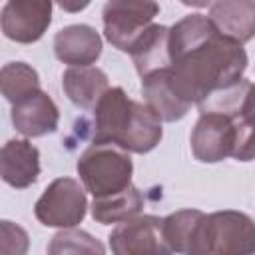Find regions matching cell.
Segmentation results:
<instances>
[{
    "label": "cell",
    "instance_id": "obj_6",
    "mask_svg": "<svg viewBox=\"0 0 255 255\" xmlns=\"http://www.w3.org/2000/svg\"><path fill=\"white\" fill-rule=\"evenodd\" d=\"M159 12L157 2H135V0H112L104 6V36L120 52L133 48L137 38L153 24V18Z\"/></svg>",
    "mask_w": 255,
    "mask_h": 255
},
{
    "label": "cell",
    "instance_id": "obj_16",
    "mask_svg": "<svg viewBox=\"0 0 255 255\" xmlns=\"http://www.w3.org/2000/svg\"><path fill=\"white\" fill-rule=\"evenodd\" d=\"M141 94H143L145 106L161 122H177V120L185 118V114L191 108V106L183 104L169 88L167 70H159L155 74L141 78Z\"/></svg>",
    "mask_w": 255,
    "mask_h": 255
},
{
    "label": "cell",
    "instance_id": "obj_19",
    "mask_svg": "<svg viewBox=\"0 0 255 255\" xmlns=\"http://www.w3.org/2000/svg\"><path fill=\"white\" fill-rule=\"evenodd\" d=\"M46 255H106V247L92 233L72 227L60 229L50 239Z\"/></svg>",
    "mask_w": 255,
    "mask_h": 255
},
{
    "label": "cell",
    "instance_id": "obj_2",
    "mask_svg": "<svg viewBox=\"0 0 255 255\" xmlns=\"http://www.w3.org/2000/svg\"><path fill=\"white\" fill-rule=\"evenodd\" d=\"M163 231L179 255H255V221L237 209H179L163 217Z\"/></svg>",
    "mask_w": 255,
    "mask_h": 255
},
{
    "label": "cell",
    "instance_id": "obj_14",
    "mask_svg": "<svg viewBox=\"0 0 255 255\" xmlns=\"http://www.w3.org/2000/svg\"><path fill=\"white\" fill-rule=\"evenodd\" d=\"M62 88L68 100L82 108L94 110L104 94L110 90L108 74L98 66H84V68H68L62 76Z\"/></svg>",
    "mask_w": 255,
    "mask_h": 255
},
{
    "label": "cell",
    "instance_id": "obj_15",
    "mask_svg": "<svg viewBox=\"0 0 255 255\" xmlns=\"http://www.w3.org/2000/svg\"><path fill=\"white\" fill-rule=\"evenodd\" d=\"M167 42H169V28L161 24L147 26L145 32L137 38V42L129 50V56L133 60V66L139 78H145L149 74L169 68L171 62H169Z\"/></svg>",
    "mask_w": 255,
    "mask_h": 255
},
{
    "label": "cell",
    "instance_id": "obj_22",
    "mask_svg": "<svg viewBox=\"0 0 255 255\" xmlns=\"http://www.w3.org/2000/svg\"><path fill=\"white\" fill-rule=\"evenodd\" d=\"M90 2H80V4H68V2H60V8L64 10H70V12H78V10H84Z\"/></svg>",
    "mask_w": 255,
    "mask_h": 255
},
{
    "label": "cell",
    "instance_id": "obj_10",
    "mask_svg": "<svg viewBox=\"0 0 255 255\" xmlns=\"http://www.w3.org/2000/svg\"><path fill=\"white\" fill-rule=\"evenodd\" d=\"M12 124L18 133L28 137H42L54 133L60 124V112L54 100L44 92H34L12 106Z\"/></svg>",
    "mask_w": 255,
    "mask_h": 255
},
{
    "label": "cell",
    "instance_id": "obj_3",
    "mask_svg": "<svg viewBox=\"0 0 255 255\" xmlns=\"http://www.w3.org/2000/svg\"><path fill=\"white\" fill-rule=\"evenodd\" d=\"M161 137V120L120 86L110 88L94 108V143H112L128 153H147Z\"/></svg>",
    "mask_w": 255,
    "mask_h": 255
},
{
    "label": "cell",
    "instance_id": "obj_7",
    "mask_svg": "<svg viewBox=\"0 0 255 255\" xmlns=\"http://www.w3.org/2000/svg\"><path fill=\"white\" fill-rule=\"evenodd\" d=\"M112 255H173L163 231V217L137 215L118 223L108 237Z\"/></svg>",
    "mask_w": 255,
    "mask_h": 255
},
{
    "label": "cell",
    "instance_id": "obj_11",
    "mask_svg": "<svg viewBox=\"0 0 255 255\" xmlns=\"http://www.w3.org/2000/svg\"><path fill=\"white\" fill-rule=\"evenodd\" d=\"M54 54L70 68H84L102 56V36L88 24H70L54 36Z\"/></svg>",
    "mask_w": 255,
    "mask_h": 255
},
{
    "label": "cell",
    "instance_id": "obj_18",
    "mask_svg": "<svg viewBox=\"0 0 255 255\" xmlns=\"http://www.w3.org/2000/svg\"><path fill=\"white\" fill-rule=\"evenodd\" d=\"M0 90L12 106L34 92H40V76L26 62H8L0 70Z\"/></svg>",
    "mask_w": 255,
    "mask_h": 255
},
{
    "label": "cell",
    "instance_id": "obj_20",
    "mask_svg": "<svg viewBox=\"0 0 255 255\" xmlns=\"http://www.w3.org/2000/svg\"><path fill=\"white\" fill-rule=\"evenodd\" d=\"M30 237L24 227L4 219L0 221V255H26Z\"/></svg>",
    "mask_w": 255,
    "mask_h": 255
},
{
    "label": "cell",
    "instance_id": "obj_5",
    "mask_svg": "<svg viewBox=\"0 0 255 255\" xmlns=\"http://www.w3.org/2000/svg\"><path fill=\"white\" fill-rule=\"evenodd\" d=\"M88 211L86 187L74 177L54 179L34 205L36 219L46 227H78Z\"/></svg>",
    "mask_w": 255,
    "mask_h": 255
},
{
    "label": "cell",
    "instance_id": "obj_13",
    "mask_svg": "<svg viewBox=\"0 0 255 255\" xmlns=\"http://www.w3.org/2000/svg\"><path fill=\"white\" fill-rule=\"evenodd\" d=\"M207 18L225 38L245 44L255 38V2L253 0H219L209 4Z\"/></svg>",
    "mask_w": 255,
    "mask_h": 255
},
{
    "label": "cell",
    "instance_id": "obj_12",
    "mask_svg": "<svg viewBox=\"0 0 255 255\" xmlns=\"http://www.w3.org/2000/svg\"><path fill=\"white\" fill-rule=\"evenodd\" d=\"M0 175L4 183L26 189L40 175V151L28 139H8L0 151Z\"/></svg>",
    "mask_w": 255,
    "mask_h": 255
},
{
    "label": "cell",
    "instance_id": "obj_1",
    "mask_svg": "<svg viewBox=\"0 0 255 255\" xmlns=\"http://www.w3.org/2000/svg\"><path fill=\"white\" fill-rule=\"evenodd\" d=\"M167 80L187 106L237 86L247 70V52L225 38L203 14H189L169 28Z\"/></svg>",
    "mask_w": 255,
    "mask_h": 255
},
{
    "label": "cell",
    "instance_id": "obj_8",
    "mask_svg": "<svg viewBox=\"0 0 255 255\" xmlns=\"http://www.w3.org/2000/svg\"><path fill=\"white\" fill-rule=\"evenodd\" d=\"M191 153L201 163L233 157L237 147V120L225 114H201L191 129Z\"/></svg>",
    "mask_w": 255,
    "mask_h": 255
},
{
    "label": "cell",
    "instance_id": "obj_17",
    "mask_svg": "<svg viewBox=\"0 0 255 255\" xmlns=\"http://www.w3.org/2000/svg\"><path fill=\"white\" fill-rule=\"evenodd\" d=\"M143 207V195L135 185H129L126 191L94 199L92 201V217L102 225L122 223L139 215Z\"/></svg>",
    "mask_w": 255,
    "mask_h": 255
},
{
    "label": "cell",
    "instance_id": "obj_4",
    "mask_svg": "<svg viewBox=\"0 0 255 255\" xmlns=\"http://www.w3.org/2000/svg\"><path fill=\"white\" fill-rule=\"evenodd\" d=\"M76 171L94 199L122 193L133 185V161L129 153L112 143H92L78 157Z\"/></svg>",
    "mask_w": 255,
    "mask_h": 255
},
{
    "label": "cell",
    "instance_id": "obj_21",
    "mask_svg": "<svg viewBox=\"0 0 255 255\" xmlns=\"http://www.w3.org/2000/svg\"><path fill=\"white\" fill-rule=\"evenodd\" d=\"M239 118L255 131V84H251L247 96H245V102L241 106V112H239Z\"/></svg>",
    "mask_w": 255,
    "mask_h": 255
},
{
    "label": "cell",
    "instance_id": "obj_9",
    "mask_svg": "<svg viewBox=\"0 0 255 255\" xmlns=\"http://www.w3.org/2000/svg\"><path fill=\"white\" fill-rule=\"evenodd\" d=\"M52 24V2L10 0L2 6L0 28L4 36L18 44L38 42Z\"/></svg>",
    "mask_w": 255,
    "mask_h": 255
}]
</instances>
